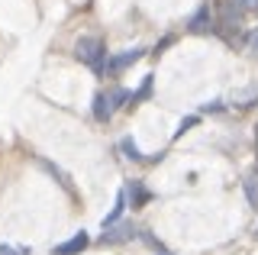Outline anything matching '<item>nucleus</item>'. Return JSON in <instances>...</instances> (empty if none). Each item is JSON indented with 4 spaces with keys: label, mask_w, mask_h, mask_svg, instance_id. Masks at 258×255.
Returning <instances> with one entry per match:
<instances>
[{
    "label": "nucleus",
    "mask_w": 258,
    "mask_h": 255,
    "mask_svg": "<svg viewBox=\"0 0 258 255\" xmlns=\"http://www.w3.org/2000/svg\"><path fill=\"white\" fill-rule=\"evenodd\" d=\"M75 58L84 61L87 68H94L97 75H103V68H107V45L97 36H81L75 42Z\"/></svg>",
    "instance_id": "1"
},
{
    "label": "nucleus",
    "mask_w": 258,
    "mask_h": 255,
    "mask_svg": "<svg viewBox=\"0 0 258 255\" xmlns=\"http://www.w3.org/2000/svg\"><path fill=\"white\" fill-rule=\"evenodd\" d=\"M126 100H129V91H123V87H113V91H107V94H97L94 97V116L100 119V123H107Z\"/></svg>",
    "instance_id": "2"
},
{
    "label": "nucleus",
    "mask_w": 258,
    "mask_h": 255,
    "mask_svg": "<svg viewBox=\"0 0 258 255\" xmlns=\"http://www.w3.org/2000/svg\"><path fill=\"white\" fill-rule=\"evenodd\" d=\"M142 58V49H126V52H119V55H113V58H107V75H119V71H126L133 61H139Z\"/></svg>",
    "instance_id": "3"
},
{
    "label": "nucleus",
    "mask_w": 258,
    "mask_h": 255,
    "mask_svg": "<svg viewBox=\"0 0 258 255\" xmlns=\"http://www.w3.org/2000/svg\"><path fill=\"white\" fill-rule=\"evenodd\" d=\"M87 242H91V239H87V233H75V236L68 239V242L55 245L52 255H78V252H84V249H87Z\"/></svg>",
    "instance_id": "4"
},
{
    "label": "nucleus",
    "mask_w": 258,
    "mask_h": 255,
    "mask_svg": "<svg viewBox=\"0 0 258 255\" xmlns=\"http://www.w3.org/2000/svg\"><path fill=\"white\" fill-rule=\"evenodd\" d=\"M123 194L129 197V207H133V210H139V207H145L152 201V194H149V187L142 184V181H133V184H129Z\"/></svg>",
    "instance_id": "5"
},
{
    "label": "nucleus",
    "mask_w": 258,
    "mask_h": 255,
    "mask_svg": "<svg viewBox=\"0 0 258 255\" xmlns=\"http://www.w3.org/2000/svg\"><path fill=\"white\" fill-rule=\"evenodd\" d=\"M129 236H133V229H129V226H116V223H113V226H103L100 242L103 245H113V242H123V239H129Z\"/></svg>",
    "instance_id": "6"
},
{
    "label": "nucleus",
    "mask_w": 258,
    "mask_h": 255,
    "mask_svg": "<svg viewBox=\"0 0 258 255\" xmlns=\"http://www.w3.org/2000/svg\"><path fill=\"white\" fill-rule=\"evenodd\" d=\"M213 29V20H210V7H200L197 17L190 20V33H210Z\"/></svg>",
    "instance_id": "7"
},
{
    "label": "nucleus",
    "mask_w": 258,
    "mask_h": 255,
    "mask_svg": "<svg viewBox=\"0 0 258 255\" xmlns=\"http://www.w3.org/2000/svg\"><path fill=\"white\" fill-rule=\"evenodd\" d=\"M149 94H152V78H145V81H142V87H139V91H129V103H139V100H145V97H149Z\"/></svg>",
    "instance_id": "8"
},
{
    "label": "nucleus",
    "mask_w": 258,
    "mask_h": 255,
    "mask_svg": "<svg viewBox=\"0 0 258 255\" xmlns=\"http://www.w3.org/2000/svg\"><path fill=\"white\" fill-rule=\"evenodd\" d=\"M252 100H258V87H248V91L236 94V107H252Z\"/></svg>",
    "instance_id": "9"
},
{
    "label": "nucleus",
    "mask_w": 258,
    "mask_h": 255,
    "mask_svg": "<svg viewBox=\"0 0 258 255\" xmlns=\"http://www.w3.org/2000/svg\"><path fill=\"white\" fill-rule=\"evenodd\" d=\"M245 197H248V204L258 207V178H248L245 181Z\"/></svg>",
    "instance_id": "10"
},
{
    "label": "nucleus",
    "mask_w": 258,
    "mask_h": 255,
    "mask_svg": "<svg viewBox=\"0 0 258 255\" xmlns=\"http://www.w3.org/2000/svg\"><path fill=\"white\" fill-rule=\"evenodd\" d=\"M119 149H123L126 158H133V162H139V158H142V152L136 149V142H133V139H123V142H119Z\"/></svg>",
    "instance_id": "11"
},
{
    "label": "nucleus",
    "mask_w": 258,
    "mask_h": 255,
    "mask_svg": "<svg viewBox=\"0 0 258 255\" xmlns=\"http://www.w3.org/2000/svg\"><path fill=\"white\" fill-rule=\"evenodd\" d=\"M245 45H248V52H255V55H258V26L252 29V36L245 39Z\"/></svg>",
    "instance_id": "12"
},
{
    "label": "nucleus",
    "mask_w": 258,
    "mask_h": 255,
    "mask_svg": "<svg viewBox=\"0 0 258 255\" xmlns=\"http://www.w3.org/2000/svg\"><path fill=\"white\" fill-rule=\"evenodd\" d=\"M194 123H197V116H187V119H184L181 126H177V133H174V136H184V133H187L190 126H194Z\"/></svg>",
    "instance_id": "13"
},
{
    "label": "nucleus",
    "mask_w": 258,
    "mask_h": 255,
    "mask_svg": "<svg viewBox=\"0 0 258 255\" xmlns=\"http://www.w3.org/2000/svg\"><path fill=\"white\" fill-rule=\"evenodd\" d=\"M0 255H26V249H13V245H0Z\"/></svg>",
    "instance_id": "14"
},
{
    "label": "nucleus",
    "mask_w": 258,
    "mask_h": 255,
    "mask_svg": "<svg viewBox=\"0 0 258 255\" xmlns=\"http://www.w3.org/2000/svg\"><path fill=\"white\" fill-rule=\"evenodd\" d=\"M252 10H255V13H258V0H252Z\"/></svg>",
    "instance_id": "15"
},
{
    "label": "nucleus",
    "mask_w": 258,
    "mask_h": 255,
    "mask_svg": "<svg viewBox=\"0 0 258 255\" xmlns=\"http://www.w3.org/2000/svg\"><path fill=\"white\" fill-rule=\"evenodd\" d=\"M255 236H258V233H255Z\"/></svg>",
    "instance_id": "16"
}]
</instances>
